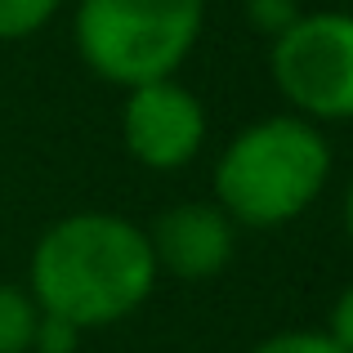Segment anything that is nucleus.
Listing matches in <instances>:
<instances>
[{"label":"nucleus","instance_id":"obj_7","mask_svg":"<svg viewBox=\"0 0 353 353\" xmlns=\"http://www.w3.org/2000/svg\"><path fill=\"white\" fill-rule=\"evenodd\" d=\"M36 300L18 286L0 282V353H27L32 349V331H36Z\"/></svg>","mask_w":353,"mask_h":353},{"label":"nucleus","instance_id":"obj_8","mask_svg":"<svg viewBox=\"0 0 353 353\" xmlns=\"http://www.w3.org/2000/svg\"><path fill=\"white\" fill-rule=\"evenodd\" d=\"M63 0H0V41H23L41 32Z\"/></svg>","mask_w":353,"mask_h":353},{"label":"nucleus","instance_id":"obj_12","mask_svg":"<svg viewBox=\"0 0 353 353\" xmlns=\"http://www.w3.org/2000/svg\"><path fill=\"white\" fill-rule=\"evenodd\" d=\"M327 336L336 340L345 353H353V286L336 300V309H331V331Z\"/></svg>","mask_w":353,"mask_h":353},{"label":"nucleus","instance_id":"obj_3","mask_svg":"<svg viewBox=\"0 0 353 353\" xmlns=\"http://www.w3.org/2000/svg\"><path fill=\"white\" fill-rule=\"evenodd\" d=\"M206 23V0H81L77 50L112 85L174 77Z\"/></svg>","mask_w":353,"mask_h":353},{"label":"nucleus","instance_id":"obj_11","mask_svg":"<svg viewBox=\"0 0 353 353\" xmlns=\"http://www.w3.org/2000/svg\"><path fill=\"white\" fill-rule=\"evenodd\" d=\"M250 353H345L327 331H282V336H268L264 345H255Z\"/></svg>","mask_w":353,"mask_h":353},{"label":"nucleus","instance_id":"obj_1","mask_svg":"<svg viewBox=\"0 0 353 353\" xmlns=\"http://www.w3.org/2000/svg\"><path fill=\"white\" fill-rule=\"evenodd\" d=\"M157 259L148 233L117 215H68L36 241L32 300L41 313L85 327H112L148 300Z\"/></svg>","mask_w":353,"mask_h":353},{"label":"nucleus","instance_id":"obj_10","mask_svg":"<svg viewBox=\"0 0 353 353\" xmlns=\"http://www.w3.org/2000/svg\"><path fill=\"white\" fill-rule=\"evenodd\" d=\"M246 18H250L255 32L282 36L286 27L300 18V0H246Z\"/></svg>","mask_w":353,"mask_h":353},{"label":"nucleus","instance_id":"obj_2","mask_svg":"<svg viewBox=\"0 0 353 353\" xmlns=\"http://www.w3.org/2000/svg\"><path fill=\"white\" fill-rule=\"evenodd\" d=\"M331 174V148L304 117H268L241 130L215 165V197L228 219L277 228L313 206Z\"/></svg>","mask_w":353,"mask_h":353},{"label":"nucleus","instance_id":"obj_9","mask_svg":"<svg viewBox=\"0 0 353 353\" xmlns=\"http://www.w3.org/2000/svg\"><path fill=\"white\" fill-rule=\"evenodd\" d=\"M77 340H81V327L59 313H41L36 318V331H32V349L36 353H77Z\"/></svg>","mask_w":353,"mask_h":353},{"label":"nucleus","instance_id":"obj_6","mask_svg":"<svg viewBox=\"0 0 353 353\" xmlns=\"http://www.w3.org/2000/svg\"><path fill=\"white\" fill-rule=\"evenodd\" d=\"M148 246H152L157 268L183 282H206L224 273V264L233 259V219L206 201H183L157 219Z\"/></svg>","mask_w":353,"mask_h":353},{"label":"nucleus","instance_id":"obj_13","mask_svg":"<svg viewBox=\"0 0 353 353\" xmlns=\"http://www.w3.org/2000/svg\"><path fill=\"white\" fill-rule=\"evenodd\" d=\"M345 219H349V237H353V188H349V206H345Z\"/></svg>","mask_w":353,"mask_h":353},{"label":"nucleus","instance_id":"obj_5","mask_svg":"<svg viewBox=\"0 0 353 353\" xmlns=\"http://www.w3.org/2000/svg\"><path fill=\"white\" fill-rule=\"evenodd\" d=\"M121 134L134 161L148 170H179L197 157L206 139V112L197 94L183 90L174 77L130 85L125 112H121Z\"/></svg>","mask_w":353,"mask_h":353},{"label":"nucleus","instance_id":"obj_4","mask_svg":"<svg viewBox=\"0 0 353 353\" xmlns=\"http://www.w3.org/2000/svg\"><path fill=\"white\" fill-rule=\"evenodd\" d=\"M268 63L277 90L304 117H353V14H300L282 36H273Z\"/></svg>","mask_w":353,"mask_h":353}]
</instances>
